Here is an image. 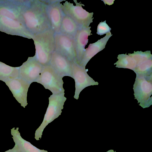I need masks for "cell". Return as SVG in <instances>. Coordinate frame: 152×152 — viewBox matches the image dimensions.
<instances>
[{
    "instance_id": "6da1fadb",
    "label": "cell",
    "mask_w": 152,
    "mask_h": 152,
    "mask_svg": "<svg viewBox=\"0 0 152 152\" xmlns=\"http://www.w3.org/2000/svg\"><path fill=\"white\" fill-rule=\"evenodd\" d=\"M22 13L23 23L33 35L51 28L46 0L29 1L25 3Z\"/></svg>"
},
{
    "instance_id": "7a4b0ae2",
    "label": "cell",
    "mask_w": 152,
    "mask_h": 152,
    "mask_svg": "<svg viewBox=\"0 0 152 152\" xmlns=\"http://www.w3.org/2000/svg\"><path fill=\"white\" fill-rule=\"evenodd\" d=\"M55 34L50 28L33 35L32 39L35 48L34 56L43 66L49 65L52 55L55 51Z\"/></svg>"
},
{
    "instance_id": "3957f363",
    "label": "cell",
    "mask_w": 152,
    "mask_h": 152,
    "mask_svg": "<svg viewBox=\"0 0 152 152\" xmlns=\"http://www.w3.org/2000/svg\"><path fill=\"white\" fill-rule=\"evenodd\" d=\"M64 94V92L52 94L49 98V104L43 121L35 133L34 138L36 140L41 139L43 132L46 126L61 115L66 99Z\"/></svg>"
},
{
    "instance_id": "277c9868",
    "label": "cell",
    "mask_w": 152,
    "mask_h": 152,
    "mask_svg": "<svg viewBox=\"0 0 152 152\" xmlns=\"http://www.w3.org/2000/svg\"><path fill=\"white\" fill-rule=\"evenodd\" d=\"M152 75H136L133 89L135 99L143 108L148 107L152 104Z\"/></svg>"
},
{
    "instance_id": "5b68a950",
    "label": "cell",
    "mask_w": 152,
    "mask_h": 152,
    "mask_svg": "<svg viewBox=\"0 0 152 152\" xmlns=\"http://www.w3.org/2000/svg\"><path fill=\"white\" fill-rule=\"evenodd\" d=\"M75 4L67 1L62 4L61 9L63 14L69 16L82 27H89L93 22V12L89 13L83 9V4L73 0Z\"/></svg>"
},
{
    "instance_id": "8992f818",
    "label": "cell",
    "mask_w": 152,
    "mask_h": 152,
    "mask_svg": "<svg viewBox=\"0 0 152 152\" xmlns=\"http://www.w3.org/2000/svg\"><path fill=\"white\" fill-rule=\"evenodd\" d=\"M60 76L50 65L43 66L42 72L36 82L50 91L53 94L64 93V82Z\"/></svg>"
},
{
    "instance_id": "52a82bcc",
    "label": "cell",
    "mask_w": 152,
    "mask_h": 152,
    "mask_svg": "<svg viewBox=\"0 0 152 152\" xmlns=\"http://www.w3.org/2000/svg\"><path fill=\"white\" fill-rule=\"evenodd\" d=\"M72 78L75 81V91L74 98L77 100L80 92L85 88L91 86L98 85L87 73L88 71L85 67L76 62H72Z\"/></svg>"
},
{
    "instance_id": "ba28073f",
    "label": "cell",
    "mask_w": 152,
    "mask_h": 152,
    "mask_svg": "<svg viewBox=\"0 0 152 152\" xmlns=\"http://www.w3.org/2000/svg\"><path fill=\"white\" fill-rule=\"evenodd\" d=\"M118 60L114 65L119 68H127L133 71L142 62L152 58V55L150 51L144 52L142 51H134L133 53L129 55L121 54L118 55Z\"/></svg>"
},
{
    "instance_id": "9c48e42d",
    "label": "cell",
    "mask_w": 152,
    "mask_h": 152,
    "mask_svg": "<svg viewBox=\"0 0 152 152\" xmlns=\"http://www.w3.org/2000/svg\"><path fill=\"white\" fill-rule=\"evenodd\" d=\"M55 51L72 62L76 61L74 39L61 33L54 35Z\"/></svg>"
},
{
    "instance_id": "30bf717a",
    "label": "cell",
    "mask_w": 152,
    "mask_h": 152,
    "mask_svg": "<svg viewBox=\"0 0 152 152\" xmlns=\"http://www.w3.org/2000/svg\"><path fill=\"white\" fill-rule=\"evenodd\" d=\"M43 66L34 56L29 57L19 67V77L30 84L36 82L42 72Z\"/></svg>"
},
{
    "instance_id": "8fae6325",
    "label": "cell",
    "mask_w": 152,
    "mask_h": 152,
    "mask_svg": "<svg viewBox=\"0 0 152 152\" xmlns=\"http://www.w3.org/2000/svg\"><path fill=\"white\" fill-rule=\"evenodd\" d=\"M5 83L17 101L25 108L28 104L27 92L31 84L19 77L9 80Z\"/></svg>"
},
{
    "instance_id": "7c38bea8",
    "label": "cell",
    "mask_w": 152,
    "mask_h": 152,
    "mask_svg": "<svg viewBox=\"0 0 152 152\" xmlns=\"http://www.w3.org/2000/svg\"><path fill=\"white\" fill-rule=\"evenodd\" d=\"M62 0H46L48 13L51 28L55 34L60 33L64 14L61 9Z\"/></svg>"
},
{
    "instance_id": "4fadbf2b",
    "label": "cell",
    "mask_w": 152,
    "mask_h": 152,
    "mask_svg": "<svg viewBox=\"0 0 152 152\" xmlns=\"http://www.w3.org/2000/svg\"><path fill=\"white\" fill-rule=\"evenodd\" d=\"M49 65L62 77H72V62L67 58L55 51L53 53Z\"/></svg>"
},
{
    "instance_id": "5bb4252c",
    "label": "cell",
    "mask_w": 152,
    "mask_h": 152,
    "mask_svg": "<svg viewBox=\"0 0 152 152\" xmlns=\"http://www.w3.org/2000/svg\"><path fill=\"white\" fill-rule=\"evenodd\" d=\"M91 26L80 28L74 38L76 63L79 65L85 50V47L88 42V37L92 34L91 33Z\"/></svg>"
},
{
    "instance_id": "9a60e30c",
    "label": "cell",
    "mask_w": 152,
    "mask_h": 152,
    "mask_svg": "<svg viewBox=\"0 0 152 152\" xmlns=\"http://www.w3.org/2000/svg\"><path fill=\"white\" fill-rule=\"evenodd\" d=\"M110 31L106 36L95 43L90 44L85 49L81 61L79 64L84 67L86 66L90 60L97 53L105 48L109 38L112 36Z\"/></svg>"
},
{
    "instance_id": "2e32d148",
    "label": "cell",
    "mask_w": 152,
    "mask_h": 152,
    "mask_svg": "<svg viewBox=\"0 0 152 152\" xmlns=\"http://www.w3.org/2000/svg\"><path fill=\"white\" fill-rule=\"evenodd\" d=\"M18 127L11 129V134L15 145L21 152H48L44 150H40L32 145L29 142L23 139L18 131Z\"/></svg>"
},
{
    "instance_id": "e0dca14e",
    "label": "cell",
    "mask_w": 152,
    "mask_h": 152,
    "mask_svg": "<svg viewBox=\"0 0 152 152\" xmlns=\"http://www.w3.org/2000/svg\"><path fill=\"white\" fill-rule=\"evenodd\" d=\"M82 27L70 17L64 14L60 33L74 38L78 31Z\"/></svg>"
},
{
    "instance_id": "ac0fdd59",
    "label": "cell",
    "mask_w": 152,
    "mask_h": 152,
    "mask_svg": "<svg viewBox=\"0 0 152 152\" xmlns=\"http://www.w3.org/2000/svg\"><path fill=\"white\" fill-rule=\"evenodd\" d=\"M19 68L10 66L0 62V80L5 82L19 77Z\"/></svg>"
},
{
    "instance_id": "d6986e66",
    "label": "cell",
    "mask_w": 152,
    "mask_h": 152,
    "mask_svg": "<svg viewBox=\"0 0 152 152\" xmlns=\"http://www.w3.org/2000/svg\"><path fill=\"white\" fill-rule=\"evenodd\" d=\"M111 28L106 23V20L100 22L97 28L96 34L100 35L107 34L110 31Z\"/></svg>"
},
{
    "instance_id": "ffe728a7",
    "label": "cell",
    "mask_w": 152,
    "mask_h": 152,
    "mask_svg": "<svg viewBox=\"0 0 152 152\" xmlns=\"http://www.w3.org/2000/svg\"><path fill=\"white\" fill-rule=\"evenodd\" d=\"M4 152H21L16 145L12 149H10Z\"/></svg>"
},
{
    "instance_id": "44dd1931",
    "label": "cell",
    "mask_w": 152,
    "mask_h": 152,
    "mask_svg": "<svg viewBox=\"0 0 152 152\" xmlns=\"http://www.w3.org/2000/svg\"><path fill=\"white\" fill-rule=\"evenodd\" d=\"M102 1H104V3L105 4H106L108 5H112L113 3V2L115 1V0H102Z\"/></svg>"
}]
</instances>
